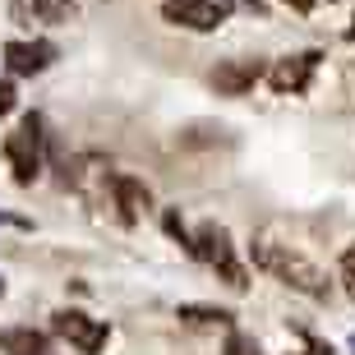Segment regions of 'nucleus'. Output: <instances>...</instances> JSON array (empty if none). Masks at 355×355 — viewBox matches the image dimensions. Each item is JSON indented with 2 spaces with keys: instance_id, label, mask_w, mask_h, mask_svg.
<instances>
[{
  "instance_id": "nucleus-5",
  "label": "nucleus",
  "mask_w": 355,
  "mask_h": 355,
  "mask_svg": "<svg viewBox=\"0 0 355 355\" xmlns=\"http://www.w3.org/2000/svg\"><path fill=\"white\" fill-rule=\"evenodd\" d=\"M55 337H65L69 346H79L83 355H97L106 346V337H111V328H106L102 318H88L83 309H60V314L51 318Z\"/></svg>"
},
{
  "instance_id": "nucleus-11",
  "label": "nucleus",
  "mask_w": 355,
  "mask_h": 355,
  "mask_svg": "<svg viewBox=\"0 0 355 355\" xmlns=\"http://www.w3.org/2000/svg\"><path fill=\"white\" fill-rule=\"evenodd\" d=\"M5 351H10V355H42V351H46V342H42V337H37V332H10V337H5Z\"/></svg>"
},
{
  "instance_id": "nucleus-9",
  "label": "nucleus",
  "mask_w": 355,
  "mask_h": 355,
  "mask_svg": "<svg viewBox=\"0 0 355 355\" xmlns=\"http://www.w3.org/2000/svg\"><path fill=\"white\" fill-rule=\"evenodd\" d=\"M259 79H263V65L259 60H226V65L212 69V88L222 92V97H245Z\"/></svg>"
},
{
  "instance_id": "nucleus-17",
  "label": "nucleus",
  "mask_w": 355,
  "mask_h": 355,
  "mask_svg": "<svg viewBox=\"0 0 355 355\" xmlns=\"http://www.w3.org/2000/svg\"><path fill=\"white\" fill-rule=\"evenodd\" d=\"M0 295H5V282H0Z\"/></svg>"
},
{
  "instance_id": "nucleus-6",
  "label": "nucleus",
  "mask_w": 355,
  "mask_h": 355,
  "mask_svg": "<svg viewBox=\"0 0 355 355\" xmlns=\"http://www.w3.org/2000/svg\"><path fill=\"white\" fill-rule=\"evenodd\" d=\"M79 14L74 0H10V19L24 28H55Z\"/></svg>"
},
{
  "instance_id": "nucleus-3",
  "label": "nucleus",
  "mask_w": 355,
  "mask_h": 355,
  "mask_svg": "<svg viewBox=\"0 0 355 355\" xmlns=\"http://www.w3.org/2000/svg\"><path fill=\"white\" fill-rule=\"evenodd\" d=\"M189 250H194V259H203L208 268H217V272L231 282V286H250L245 282V268L236 263V250H231V236H226V226H217V222H203L194 231V240H189Z\"/></svg>"
},
{
  "instance_id": "nucleus-14",
  "label": "nucleus",
  "mask_w": 355,
  "mask_h": 355,
  "mask_svg": "<svg viewBox=\"0 0 355 355\" xmlns=\"http://www.w3.org/2000/svg\"><path fill=\"white\" fill-rule=\"evenodd\" d=\"M226 355H259V351H254V346L245 342L240 332H231V342H226Z\"/></svg>"
},
{
  "instance_id": "nucleus-10",
  "label": "nucleus",
  "mask_w": 355,
  "mask_h": 355,
  "mask_svg": "<svg viewBox=\"0 0 355 355\" xmlns=\"http://www.w3.org/2000/svg\"><path fill=\"white\" fill-rule=\"evenodd\" d=\"M111 194H116V208H120V217H125V222H134L139 212L153 208V194H148V184H144V180H134V175H116V180H111Z\"/></svg>"
},
{
  "instance_id": "nucleus-16",
  "label": "nucleus",
  "mask_w": 355,
  "mask_h": 355,
  "mask_svg": "<svg viewBox=\"0 0 355 355\" xmlns=\"http://www.w3.org/2000/svg\"><path fill=\"white\" fill-rule=\"evenodd\" d=\"M286 5H291V10H300V14H309L314 5H323V0H286Z\"/></svg>"
},
{
  "instance_id": "nucleus-4",
  "label": "nucleus",
  "mask_w": 355,
  "mask_h": 355,
  "mask_svg": "<svg viewBox=\"0 0 355 355\" xmlns=\"http://www.w3.org/2000/svg\"><path fill=\"white\" fill-rule=\"evenodd\" d=\"M42 144H46V134H42V116H28L19 130L5 139V157L14 166V180L19 184H33L42 171Z\"/></svg>"
},
{
  "instance_id": "nucleus-2",
  "label": "nucleus",
  "mask_w": 355,
  "mask_h": 355,
  "mask_svg": "<svg viewBox=\"0 0 355 355\" xmlns=\"http://www.w3.org/2000/svg\"><path fill=\"white\" fill-rule=\"evenodd\" d=\"M236 5L259 10V0H166L162 5V19L175 24V28H189V33H212V28H222L231 19Z\"/></svg>"
},
{
  "instance_id": "nucleus-7",
  "label": "nucleus",
  "mask_w": 355,
  "mask_h": 355,
  "mask_svg": "<svg viewBox=\"0 0 355 355\" xmlns=\"http://www.w3.org/2000/svg\"><path fill=\"white\" fill-rule=\"evenodd\" d=\"M318 69V51H304V55H286V60H277L268 69V83H272L282 97L286 92H304L309 88V74Z\"/></svg>"
},
{
  "instance_id": "nucleus-8",
  "label": "nucleus",
  "mask_w": 355,
  "mask_h": 355,
  "mask_svg": "<svg viewBox=\"0 0 355 355\" xmlns=\"http://www.w3.org/2000/svg\"><path fill=\"white\" fill-rule=\"evenodd\" d=\"M55 60V46L51 42H5V65H10V74H24V79H33V74H42V69Z\"/></svg>"
},
{
  "instance_id": "nucleus-15",
  "label": "nucleus",
  "mask_w": 355,
  "mask_h": 355,
  "mask_svg": "<svg viewBox=\"0 0 355 355\" xmlns=\"http://www.w3.org/2000/svg\"><path fill=\"white\" fill-rule=\"evenodd\" d=\"M5 111H14V88L10 83H0V116H5Z\"/></svg>"
},
{
  "instance_id": "nucleus-12",
  "label": "nucleus",
  "mask_w": 355,
  "mask_h": 355,
  "mask_svg": "<svg viewBox=\"0 0 355 355\" xmlns=\"http://www.w3.org/2000/svg\"><path fill=\"white\" fill-rule=\"evenodd\" d=\"M180 318L184 323H231L226 309H208V304H180Z\"/></svg>"
},
{
  "instance_id": "nucleus-13",
  "label": "nucleus",
  "mask_w": 355,
  "mask_h": 355,
  "mask_svg": "<svg viewBox=\"0 0 355 355\" xmlns=\"http://www.w3.org/2000/svg\"><path fill=\"white\" fill-rule=\"evenodd\" d=\"M342 286H346V295L355 300V245L342 254Z\"/></svg>"
},
{
  "instance_id": "nucleus-1",
  "label": "nucleus",
  "mask_w": 355,
  "mask_h": 355,
  "mask_svg": "<svg viewBox=\"0 0 355 355\" xmlns=\"http://www.w3.org/2000/svg\"><path fill=\"white\" fill-rule=\"evenodd\" d=\"M250 259H254V268H263L268 277H277L282 286L300 291V295H309V300H323V295H328V272H323V268H314L304 254L286 250V245L254 240V245H250Z\"/></svg>"
}]
</instances>
